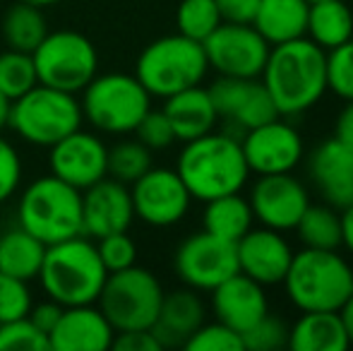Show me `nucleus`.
<instances>
[{
  "instance_id": "nucleus-1",
  "label": "nucleus",
  "mask_w": 353,
  "mask_h": 351,
  "mask_svg": "<svg viewBox=\"0 0 353 351\" xmlns=\"http://www.w3.org/2000/svg\"><path fill=\"white\" fill-rule=\"evenodd\" d=\"M260 80L281 118L303 116L327 94V51L307 37L276 43Z\"/></svg>"
},
{
  "instance_id": "nucleus-2",
  "label": "nucleus",
  "mask_w": 353,
  "mask_h": 351,
  "mask_svg": "<svg viewBox=\"0 0 353 351\" xmlns=\"http://www.w3.org/2000/svg\"><path fill=\"white\" fill-rule=\"evenodd\" d=\"M176 171L190 190L192 200L200 202L228 195V192H241L250 178L241 137L214 130L185 142L178 154Z\"/></svg>"
},
{
  "instance_id": "nucleus-3",
  "label": "nucleus",
  "mask_w": 353,
  "mask_h": 351,
  "mask_svg": "<svg viewBox=\"0 0 353 351\" xmlns=\"http://www.w3.org/2000/svg\"><path fill=\"white\" fill-rule=\"evenodd\" d=\"M108 272L97 253V243L79 234L46 245L39 279L48 299L61 305L97 303Z\"/></svg>"
},
{
  "instance_id": "nucleus-4",
  "label": "nucleus",
  "mask_w": 353,
  "mask_h": 351,
  "mask_svg": "<svg viewBox=\"0 0 353 351\" xmlns=\"http://www.w3.org/2000/svg\"><path fill=\"white\" fill-rule=\"evenodd\" d=\"M283 289L301 313L307 310H339L353 294V270L339 250L303 248L293 253Z\"/></svg>"
},
{
  "instance_id": "nucleus-5",
  "label": "nucleus",
  "mask_w": 353,
  "mask_h": 351,
  "mask_svg": "<svg viewBox=\"0 0 353 351\" xmlns=\"http://www.w3.org/2000/svg\"><path fill=\"white\" fill-rule=\"evenodd\" d=\"M17 219L43 245L82 234V192L56 176H41L24 188Z\"/></svg>"
},
{
  "instance_id": "nucleus-6",
  "label": "nucleus",
  "mask_w": 353,
  "mask_h": 351,
  "mask_svg": "<svg viewBox=\"0 0 353 351\" xmlns=\"http://www.w3.org/2000/svg\"><path fill=\"white\" fill-rule=\"evenodd\" d=\"M207 72L210 63L205 56V46L183 34H171L152 41L140 53L135 66V77L152 97L159 99L202 85Z\"/></svg>"
},
{
  "instance_id": "nucleus-7",
  "label": "nucleus",
  "mask_w": 353,
  "mask_h": 351,
  "mask_svg": "<svg viewBox=\"0 0 353 351\" xmlns=\"http://www.w3.org/2000/svg\"><path fill=\"white\" fill-rule=\"evenodd\" d=\"M82 118L108 135L135 132L144 113L152 108V94L135 75L106 72L82 89Z\"/></svg>"
},
{
  "instance_id": "nucleus-8",
  "label": "nucleus",
  "mask_w": 353,
  "mask_h": 351,
  "mask_svg": "<svg viewBox=\"0 0 353 351\" xmlns=\"http://www.w3.org/2000/svg\"><path fill=\"white\" fill-rule=\"evenodd\" d=\"M82 108L74 94L39 82L10 106V123L24 142L37 147H53L82 123Z\"/></svg>"
},
{
  "instance_id": "nucleus-9",
  "label": "nucleus",
  "mask_w": 353,
  "mask_h": 351,
  "mask_svg": "<svg viewBox=\"0 0 353 351\" xmlns=\"http://www.w3.org/2000/svg\"><path fill=\"white\" fill-rule=\"evenodd\" d=\"M97 301L99 310L116 332L149 330L161 308L163 289L152 272L132 265L128 270L111 272Z\"/></svg>"
},
{
  "instance_id": "nucleus-10",
  "label": "nucleus",
  "mask_w": 353,
  "mask_h": 351,
  "mask_svg": "<svg viewBox=\"0 0 353 351\" xmlns=\"http://www.w3.org/2000/svg\"><path fill=\"white\" fill-rule=\"evenodd\" d=\"M41 85L77 94L99 75V53L84 34L48 32L32 53Z\"/></svg>"
},
{
  "instance_id": "nucleus-11",
  "label": "nucleus",
  "mask_w": 353,
  "mask_h": 351,
  "mask_svg": "<svg viewBox=\"0 0 353 351\" xmlns=\"http://www.w3.org/2000/svg\"><path fill=\"white\" fill-rule=\"evenodd\" d=\"M212 70L223 77L255 80L262 75L270 58V43L252 24L221 22L202 41Z\"/></svg>"
},
{
  "instance_id": "nucleus-12",
  "label": "nucleus",
  "mask_w": 353,
  "mask_h": 351,
  "mask_svg": "<svg viewBox=\"0 0 353 351\" xmlns=\"http://www.w3.org/2000/svg\"><path fill=\"white\" fill-rule=\"evenodd\" d=\"M173 267L183 284L195 291H212L214 286L241 272L236 243L216 239L205 229L188 236L178 245L176 255H173Z\"/></svg>"
},
{
  "instance_id": "nucleus-13",
  "label": "nucleus",
  "mask_w": 353,
  "mask_h": 351,
  "mask_svg": "<svg viewBox=\"0 0 353 351\" xmlns=\"http://www.w3.org/2000/svg\"><path fill=\"white\" fill-rule=\"evenodd\" d=\"M241 147L250 174L257 176L288 174L301 164L305 154L298 128L281 116L243 132Z\"/></svg>"
},
{
  "instance_id": "nucleus-14",
  "label": "nucleus",
  "mask_w": 353,
  "mask_h": 351,
  "mask_svg": "<svg viewBox=\"0 0 353 351\" xmlns=\"http://www.w3.org/2000/svg\"><path fill=\"white\" fill-rule=\"evenodd\" d=\"M135 217L144 224L166 229L188 214L192 195L176 169H149L130 188Z\"/></svg>"
},
{
  "instance_id": "nucleus-15",
  "label": "nucleus",
  "mask_w": 353,
  "mask_h": 351,
  "mask_svg": "<svg viewBox=\"0 0 353 351\" xmlns=\"http://www.w3.org/2000/svg\"><path fill=\"white\" fill-rule=\"evenodd\" d=\"M252 217L260 226L274 231H293L301 221L303 212L310 205V192L301 183V178L288 174H267L252 183L250 197Z\"/></svg>"
},
{
  "instance_id": "nucleus-16",
  "label": "nucleus",
  "mask_w": 353,
  "mask_h": 351,
  "mask_svg": "<svg viewBox=\"0 0 353 351\" xmlns=\"http://www.w3.org/2000/svg\"><path fill=\"white\" fill-rule=\"evenodd\" d=\"M207 89H210L219 118L231 123L238 130V135L279 118V111H276L274 101H272L270 92L262 85L260 77L243 80V77L219 75V80H214L212 87Z\"/></svg>"
},
{
  "instance_id": "nucleus-17",
  "label": "nucleus",
  "mask_w": 353,
  "mask_h": 351,
  "mask_svg": "<svg viewBox=\"0 0 353 351\" xmlns=\"http://www.w3.org/2000/svg\"><path fill=\"white\" fill-rule=\"evenodd\" d=\"M48 150H51V157H48L51 174L65 181L68 185L77 188L79 192L106 178L108 147L92 132L77 128Z\"/></svg>"
},
{
  "instance_id": "nucleus-18",
  "label": "nucleus",
  "mask_w": 353,
  "mask_h": 351,
  "mask_svg": "<svg viewBox=\"0 0 353 351\" xmlns=\"http://www.w3.org/2000/svg\"><path fill=\"white\" fill-rule=\"evenodd\" d=\"M135 219V207L125 183L101 178L82 190V234L101 239L108 234L128 231Z\"/></svg>"
},
{
  "instance_id": "nucleus-19",
  "label": "nucleus",
  "mask_w": 353,
  "mask_h": 351,
  "mask_svg": "<svg viewBox=\"0 0 353 351\" xmlns=\"http://www.w3.org/2000/svg\"><path fill=\"white\" fill-rule=\"evenodd\" d=\"M238 253V270L245 277L255 279L262 286L281 284L293 260V248L281 231L267 229H250L236 243Z\"/></svg>"
},
{
  "instance_id": "nucleus-20",
  "label": "nucleus",
  "mask_w": 353,
  "mask_h": 351,
  "mask_svg": "<svg viewBox=\"0 0 353 351\" xmlns=\"http://www.w3.org/2000/svg\"><path fill=\"white\" fill-rule=\"evenodd\" d=\"M307 176L327 205L341 210L353 202V150L334 135L310 152Z\"/></svg>"
},
{
  "instance_id": "nucleus-21",
  "label": "nucleus",
  "mask_w": 353,
  "mask_h": 351,
  "mask_svg": "<svg viewBox=\"0 0 353 351\" xmlns=\"http://www.w3.org/2000/svg\"><path fill=\"white\" fill-rule=\"evenodd\" d=\"M210 294L214 318L219 323L228 325L231 330H236L238 334L250 330L257 320H262L270 313V301H267L265 286L257 284L250 277H245L243 272H236L233 277H228L226 281L214 286Z\"/></svg>"
},
{
  "instance_id": "nucleus-22",
  "label": "nucleus",
  "mask_w": 353,
  "mask_h": 351,
  "mask_svg": "<svg viewBox=\"0 0 353 351\" xmlns=\"http://www.w3.org/2000/svg\"><path fill=\"white\" fill-rule=\"evenodd\" d=\"M113 334L116 330L94 303L68 305L48 334V347L53 351H106Z\"/></svg>"
},
{
  "instance_id": "nucleus-23",
  "label": "nucleus",
  "mask_w": 353,
  "mask_h": 351,
  "mask_svg": "<svg viewBox=\"0 0 353 351\" xmlns=\"http://www.w3.org/2000/svg\"><path fill=\"white\" fill-rule=\"evenodd\" d=\"M207 308L202 303L200 294L190 286L185 289H176L163 294L161 308L154 320L152 334L157 337L161 349L183 347L192 332L205 323Z\"/></svg>"
},
{
  "instance_id": "nucleus-24",
  "label": "nucleus",
  "mask_w": 353,
  "mask_h": 351,
  "mask_svg": "<svg viewBox=\"0 0 353 351\" xmlns=\"http://www.w3.org/2000/svg\"><path fill=\"white\" fill-rule=\"evenodd\" d=\"M163 108L168 123H171L173 132H176V140L190 142L197 137L207 135L216 128L219 113L214 108V101L210 97V89L202 85L188 87L178 94L163 99Z\"/></svg>"
},
{
  "instance_id": "nucleus-25",
  "label": "nucleus",
  "mask_w": 353,
  "mask_h": 351,
  "mask_svg": "<svg viewBox=\"0 0 353 351\" xmlns=\"http://www.w3.org/2000/svg\"><path fill=\"white\" fill-rule=\"evenodd\" d=\"M291 351H346L351 347L336 310H307L288 328Z\"/></svg>"
},
{
  "instance_id": "nucleus-26",
  "label": "nucleus",
  "mask_w": 353,
  "mask_h": 351,
  "mask_svg": "<svg viewBox=\"0 0 353 351\" xmlns=\"http://www.w3.org/2000/svg\"><path fill=\"white\" fill-rule=\"evenodd\" d=\"M307 0H260L252 27L262 34L270 46L305 37Z\"/></svg>"
},
{
  "instance_id": "nucleus-27",
  "label": "nucleus",
  "mask_w": 353,
  "mask_h": 351,
  "mask_svg": "<svg viewBox=\"0 0 353 351\" xmlns=\"http://www.w3.org/2000/svg\"><path fill=\"white\" fill-rule=\"evenodd\" d=\"M305 37L322 51L341 46L353 39V10L346 0H317L307 8Z\"/></svg>"
},
{
  "instance_id": "nucleus-28",
  "label": "nucleus",
  "mask_w": 353,
  "mask_h": 351,
  "mask_svg": "<svg viewBox=\"0 0 353 351\" xmlns=\"http://www.w3.org/2000/svg\"><path fill=\"white\" fill-rule=\"evenodd\" d=\"M252 224H255L252 207L248 202V197H243L241 192H228V195L205 202L202 229L207 234L216 236V239L238 243L252 229Z\"/></svg>"
},
{
  "instance_id": "nucleus-29",
  "label": "nucleus",
  "mask_w": 353,
  "mask_h": 351,
  "mask_svg": "<svg viewBox=\"0 0 353 351\" xmlns=\"http://www.w3.org/2000/svg\"><path fill=\"white\" fill-rule=\"evenodd\" d=\"M46 245L39 239H34L22 226L8 229L0 234V272L17 279H37L43 263Z\"/></svg>"
},
{
  "instance_id": "nucleus-30",
  "label": "nucleus",
  "mask_w": 353,
  "mask_h": 351,
  "mask_svg": "<svg viewBox=\"0 0 353 351\" xmlns=\"http://www.w3.org/2000/svg\"><path fill=\"white\" fill-rule=\"evenodd\" d=\"M0 34H3L8 48L34 53V48L46 39L48 24L41 8H37L32 3H24V0H17L5 12L3 24H0Z\"/></svg>"
},
{
  "instance_id": "nucleus-31",
  "label": "nucleus",
  "mask_w": 353,
  "mask_h": 351,
  "mask_svg": "<svg viewBox=\"0 0 353 351\" xmlns=\"http://www.w3.org/2000/svg\"><path fill=\"white\" fill-rule=\"evenodd\" d=\"M303 248L317 250H339L341 248V217L332 205H307L301 221L293 229Z\"/></svg>"
},
{
  "instance_id": "nucleus-32",
  "label": "nucleus",
  "mask_w": 353,
  "mask_h": 351,
  "mask_svg": "<svg viewBox=\"0 0 353 351\" xmlns=\"http://www.w3.org/2000/svg\"><path fill=\"white\" fill-rule=\"evenodd\" d=\"M39 85L37 66H34L32 53L14 51L8 48L5 53H0V92L14 101L22 94H27L32 87Z\"/></svg>"
},
{
  "instance_id": "nucleus-33",
  "label": "nucleus",
  "mask_w": 353,
  "mask_h": 351,
  "mask_svg": "<svg viewBox=\"0 0 353 351\" xmlns=\"http://www.w3.org/2000/svg\"><path fill=\"white\" fill-rule=\"evenodd\" d=\"M149 169H152V150H147L140 140L118 142L116 147L108 150L106 176L116 178L125 185H132Z\"/></svg>"
},
{
  "instance_id": "nucleus-34",
  "label": "nucleus",
  "mask_w": 353,
  "mask_h": 351,
  "mask_svg": "<svg viewBox=\"0 0 353 351\" xmlns=\"http://www.w3.org/2000/svg\"><path fill=\"white\" fill-rule=\"evenodd\" d=\"M221 22L223 19L214 0H181L176 10L178 34L192 39V41L202 43Z\"/></svg>"
},
{
  "instance_id": "nucleus-35",
  "label": "nucleus",
  "mask_w": 353,
  "mask_h": 351,
  "mask_svg": "<svg viewBox=\"0 0 353 351\" xmlns=\"http://www.w3.org/2000/svg\"><path fill=\"white\" fill-rule=\"evenodd\" d=\"M327 92L353 101V39L327 51Z\"/></svg>"
},
{
  "instance_id": "nucleus-36",
  "label": "nucleus",
  "mask_w": 353,
  "mask_h": 351,
  "mask_svg": "<svg viewBox=\"0 0 353 351\" xmlns=\"http://www.w3.org/2000/svg\"><path fill=\"white\" fill-rule=\"evenodd\" d=\"M183 349H188V351H245L241 334L228 328V325L219 323V320H214V323H202L200 328L188 337Z\"/></svg>"
},
{
  "instance_id": "nucleus-37",
  "label": "nucleus",
  "mask_w": 353,
  "mask_h": 351,
  "mask_svg": "<svg viewBox=\"0 0 353 351\" xmlns=\"http://www.w3.org/2000/svg\"><path fill=\"white\" fill-rule=\"evenodd\" d=\"M48 337L29 318L0 323V351H48Z\"/></svg>"
},
{
  "instance_id": "nucleus-38",
  "label": "nucleus",
  "mask_w": 353,
  "mask_h": 351,
  "mask_svg": "<svg viewBox=\"0 0 353 351\" xmlns=\"http://www.w3.org/2000/svg\"><path fill=\"white\" fill-rule=\"evenodd\" d=\"M245 351H279L288 344V325L267 313L250 330L241 334Z\"/></svg>"
},
{
  "instance_id": "nucleus-39",
  "label": "nucleus",
  "mask_w": 353,
  "mask_h": 351,
  "mask_svg": "<svg viewBox=\"0 0 353 351\" xmlns=\"http://www.w3.org/2000/svg\"><path fill=\"white\" fill-rule=\"evenodd\" d=\"M97 241H99L97 253H99V258H101L108 274L137 265V245H135V241L128 236V231L101 236V239H97Z\"/></svg>"
},
{
  "instance_id": "nucleus-40",
  "label": "nucleus",
  "mask_w": 353,
  "mask_h": 351,
  "mask_svg": "<svg viewBox=\"0 0 353 351\" xmlns=\"http://www.w3.org/2000/svg\"><path fill=\"white\" fill-rule=\"evenodd\" d=\"M32 308V291L27 281L0 272V323L27 318Z\"/></svg>"
},
{
  "instance_id": "nucleus-41",
  "label": "nucleus",
  "mask_w": 353,
  "mask_h": 351,
  "mask_svg": "<svg viewBox=\"0 0 353 351\" xmlns=\"http://www.w3.org/2000/svg\"><path fill=\"white\" fill-rule=\"evenodd\" d=\"M137 140L142 142L147 150H166L176 142V132H173L171 123H168L166 113L163 111H152L149 108L140 121V126L135 128Z\"/></svg>"
},
{
  "instance_id": "nucleus-42",
  "label": "nucleus",
  "mask_w": 353,
  "mask_h": 351,
  "mask_svg": "<svg viewBox=\"0 0 353 351\" xmlns=\"http://www.w3.org/2000/svg\"><path fill=\"white\" fill-rule=\"evenodd\" d=\"M19 181H22V161L17 150L0 137V205L17 192Z\"/></svg>"
},
{
  "instance_id": "nucleus-43",
  "label": "nucleus",
  "mask_w": 353,
  "mask_h": 351,
  "mask_svg": "<svg viewBox=\"0 0 353 351\" xmlns=\"http://www.w3.org/2000/svg\"><path fill=\"white\" fill-rule=\"evenodd\" d=\"M111 349L116 351H161L152 330H125L113 334Z\"/></svg>"
},
{
  "instance_id": "nucleus-44",
  "label": "nucleus",
  "mask_w": 353,
  "mask_h": 351,
  "mask_svg": "<svg viewBox=\"0 0 353 351\" xmlns=\"http://www.w3.org/2000/svg\"><path fill=\"white\" fill-rule=\"evenodd\" d=\"M223 22L233 24H252L260 0H214Z\"/></svg>"
},
{
  "instance_id": "nucleus-45",
  "label": "nucleus",
  "mask_w": 353,
  "mask_h": 351,
  "mask_svg": "<svg viewBox=\"0 0 353 351\" xmlns=\"http://www.w3.org/2000/svg\"><path fill=\"white\" fill-rule=\"evenodd\" d=\"M63 308H65V305H61L58 301L48 299V301H43V303H37V305L32 303L27 318L32 320V323L37 325V328L48 337V334H51V330L56 328V323L61 320Z\"/></svg>"
},
{
  "instance_id": "nucleus-46",
  "label": "nucleus",
  "mask_w": 353,
  "mask_h": 351,
  "mask_svg": "<svg viewBox=\"0 0 353 351\" xmlns=\"http://www.w3.org/2000/svg\"><path fill=\"white\" fill-rule=\"evenodd\" d=\"M334 137L353 150V101H346V106L341 108L339 113H336Z\"/></svg>"
},
{
  "instance_id": "nucleus-47",
  "label": "nucleus",
  "mask_w": 353,
  "mask_h": 351,
  "mask_svg": "<svg viewBox=\"0 0 353 351\" xmlns=\"http://www.w3.org/2000/svg\"><path fill=\"white\" fill-rule=\"evenodd\" d=\"M341 217V248L353 255V202L339 210Z\"/></svg>"
},
{
  "instance_id": "nucleus-48",
  "label": "nucleus",
  "mask_w": 353,
  "mask_h": 351,
  "mask_svg": "<svg viewBox=\"0 0 353 351\" xmlns=\"http://www.w3.org/2000/svg\"><path fill=\"white\" fill-rule=\"evenodd\" d=\"M336 313H339L341 325H344V330H346V337H349V344L353 347V294L344 301V303H341V308L336 310Z\"/></svg>"
},
{
  "instance_id": "nucleus-49",
  "label": "nucleus",
  "mask_w": 353,
  "mask_h": 351,
  "mask_svg": "<svg viewBox=\"0 0 353 351\" xmlns=\"http://www.w3.org/2000/svg\"><path fill=\"white\" fill-rule=\"evenodd\" d=\"M10 106H12V101L0 92V132H3L10 123Z\"/></svg>"
},
{
  "instance_id": "nucleus-50",
  "label": "nucleus",
  "mask_w": 353,
  "mask_h": 351,
  "mask_svg": "<svg viewBox=\"0 0 353 351\" xmlns=\"http://www.w3.org/2000/svg\"><path fill=\"white\" fill-rule=\"evenodd\" d=\"M24 3H32V5H37V8H48V5H56V3H61V0H24Z\"/></svg>"
},
{
  "instance_id": "nucleus-51",
  "label": "nucleus",
  "mask_w": 353,
  "mask_h": 351,
  "mask_svg": "<svg viewBox=\"0 0 353 351\" xmlns=\"http://www.w3.org/2000/svg\"><path fill=\"white\" fill-rule=\"evenodd\" d=\"M307 3H317V0H307Z\"/></svg>"
},
{
  "instance_id": "nucleus-52",
  "label": "nucleus",
  "mask_w": 353,
  "mask_h": 351,
  "mask_svg": "<svg viewBox=\"0 0 353 351\" xmlns=\"http://www.w3.org/2000/svg\"><path fill=\"white\" fill-rule=\"evenodd\" d=\"M351 270H353V265H351Z\"/></svg>"
}]
</instances>
